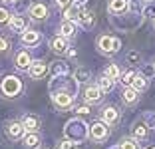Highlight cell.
Instances as JSON below:
<instances>
[{
	"instance_id": "cell-35",
	"label": "cell",
	"mask_w": 155,
	"mask_h": 149,
	"mask_svg": "<svg viewBox=\"0 0 155 149\" xmlns=\"http://www.w3.org/2000/svg\"><path fill=\"white\" fill-rule=\"evenodd\" d=\"M153 24H155V18H153Z\"/></svg>"
},
{
	"instance_id": "cell-24",
	"label": "cell",
	"mask_w": 155,
	"mask_h": 149,
	"mask_svg": "<svg viewBox=\"0 0 155 149\" xmlns=\"http://www.w3.org/2000/svg\"><path fill=\"white\" fill-rule=\"evenodd\" d=\"M105 76H110L111 80H115V78H119V68L115 66V64H110V66L105 68Z\"/></svg>"
},
{
	"instance_id": "cell-12",
	"label": "cell",
	"mask_w": 155,
	"mask_h": 149,
	"mask_svg": "<svg viewBox=\"0 0 155 149\" xmlns=\"http://www.w3.org/2000/svg\"><path fill=\"white\" fill-rule=\"evenodd\" d=\"M129 8V0H111L110 2V12L119 14V12H125Z\"/></svg>"
},
{
	"instance_id": "cell-16",
	"label": "cell",
	"mask_w": 155,
	"mask_h": 149,
	"mask_svg": "<svg viewBox=\"0 0 155 149\" xmlns=\"http://www.w3.org/2000/svg\"><path fill=\"white\" fill-rule=\"evenodd\" d=\"M66 48H68V42H66V36H58L52 40V50L54 52H66Z\"/></svg>"
},
{
	"instance_id": "cell-9",
	"label": "cell",
	"mask_w": 155,
	"mask_h": 149,
	"mask_svg": "<svg viewBox=\"0 0 155 149\" xmlns=\"http://www.w3.org/2000/svg\"><path fill=\"white\" fill-rule=\"evenodd\" d=\"M101 119H104L107 125H111V123L117 121V109L111 108V105H107V108L101 109Z\"/></svg>"
},
{
	"instance_id": "cell-2",
	"label": "cell",
	"mask_w": 155,
	"mask_h": 149,
	"mask_svg": "<svg viewBox=\"0 0 155 149\" xmlns=\"http://www.w3.org/2000/svg\"><path fill=\"white\" fill-rule=\"evenodd\" d=\"M97 48H100L101 52H105V54H115V52L121 48V42H119L117 38L101 36L100 40H97Z\"/></svg>"
},
{
	"instance_id": "cell-15",
	"label": "cell",
	"mask_w": 155,
	"mask_h": 149,
	"mask_svg": "<svg viewBox=\"0 0 155 149\" xmlns=\"http://www.w3.org/2000/svg\"><path fill=\"white\" fill-rule=\"evenodd\" d=\"M137 94L139 91L137 90H133V88H127V90H123V94H121V99H123V104H135L137 101Z\"/></svg>"
},
{
	"instance_id": "cell-32",
	"label": "cell",
	"mask_w": 155,
	"mask_h": 149,
	"mask_svg": "<svg viewBox=\"0 0 155 149\" xmlns=\"http://www.w3.org/2000/svg\"><path fill=\"white\" fill-rule=\"evenodd\" d=\"M78 113H82V115H86V113H90V108L87 105H80V108H76Z\"/></svg>"
},
{
	"instance_id": "cell-11",
	"label": "cell",
	"mask_w": 155,
	"mask_h": 149,
	"mask_svg": "<svg viewBox=\"0 0 155 149\" xmlns=\"http://www.w3.org/2000/svg\"><path fill=\"white\" fill-rule=\"evenodd\" d=\"M24 123H18V121H12L8 123V135L12 137V139H18V137L24 135Z\"/></svg>"
},
{
	"instance_id": "cell-10",
	"label": "cell",
	"mask_w": 155,
	"mask_h": 149,
	"mask_svg": "<svg viewBox=\"0 0 155 149\" xmlns=\"http://www.w3.org/2000/svg\"><path fill=\"white\" fill-rule=\"evenodd\" d=\"M14 64H16V68H18V70H28V68H30V64H32V62H30V54H28V52H18Z\"/></svg>"
},
{
	"instance_id": "cell-3",
	"label": "cell",
	"mask_w": 155,
	"mask_h": 149,
	"mask_svg": "<svg viewBox=\"0 0 155 149\" xmlns=\"http://www.w3.org/2000/svg\"><path fill=\"white\" fill-rule=\"evenodd\" d=\"M90 135L94 137V139H105V137L110 135V127H107V123L105 121H97L94 123V125L90 127Z\"/></svg>"
},
{
	"instance_id": "cell-27",
	"label": "cell",
	"mask_w": 155,
	"mask_h": 149,
	"mask_svg": "<svg viewBox=\"0 0 155 149\" xmlns=\"http://www.w3.org/2000/svg\"><path fill=\"white\" fill-rule=\"evenodd\" d=\"M133 78H135V72H127V74H123V76H121V84H123V86H129V84L133 81Z\"/></svg>"
},
{
	"instance_id": "cell-28",
	"label": "cell",
	"mask_w": 155,
	"mask_h": 149,
	"mask_svg": "<svg viewBox=\"0 0 155 149\" xmlns=\"http://www.w3.org/2000/svg\"><path fill=\"white\" fill-rule=\"evenodd\" d=\"M8 18H10V14H8V10H4V8H0V24H4V22H8Z\"/></svg>"
},
{
	"instance_id": "cell-36",
	"label": "cell",
	"mask_w": 155,
	"mask_h": 149,
	"mask_svg": "<svg viewBox=\"0 0 155 149\" xmlns=\"http://www.w3.org/2000/svg\"><path fill=\"white\" fill-rule=\"evenodd\" d=\"M153 70H155V66H153Z\"/></svg>"
},
{
	"instance_id": "cell-18",
	"label": "cell",
	"mask_w": 155,
	"mask_h": 149,
	"mask_svg": "<svg viewBox=\"0 0 155 149\" xmlns=\"http://www.w3.org/2000/svg\"><path fill=\"white\" fill-rule=\"evenodd\" d=\"M131 88L137 90V91H143L147 88V80L143 76H139V74H135V78H133V81H131Z\"/></svg>"
},
{
	"instance_id": "cell-25",
	"label": "cell",
	"mask_w": 155,
	"mask_h": 149,
	"mask_svg": "<svg viewBox=\"0 0 155 149\" xmlns=\"http://www.w3.org/2000/svg\"><path fill=\"white\" fill-rule=\"evenodd\" d=\"M74 76H76V80H78V81H86V80H90V72H87L86 68H78Z\"/></svg>"
},
{
	"instance_id": "cell-17",
	"label": "cell",
	"mask_w": 155,
	"mask_h": 149,
	"mask_svg": "<svg viewBox=\"0 0 155 149\" xmlns=\"http://www.w3.org/2000/svg\"><path fill=\"white\" fill-rule=\"evenodd\" d=\"M97 86H100V90L104 91V94H107V91L114 90V80H111L110 76H101L100 81H97Z\"/></svg>"
},
{
	"instance_id": "cell-13",
	"label": "cell",
	"mask_w": 155,
	"mask_h": 149,
	"mask_svg": "<svg viewBox=\"0 0 155 149\" xmlns=\"http://www.w3.org/2000/svg\"><path fill=\"white\" fill-rule=\"evenodd\" d=\"M22 123H24V129L26 131H36L38 127H40V119H38L36 115H26Z\"/></svg>"
},
{
	"instance_id": "cell-34",
	"label": "cell",
	"mask_w": 155,
	"mask_h": 149,
	"mask_svg": "<svg viewBox=\"0 0 155 149\" xmlns=\"http://www.w3.org/2000/svg\"><path fill=\"white\" fill-rule=\"evenodd\" d=\"M78 2H80V4H84V2H86V0H78Z\"/></svg>"
},
{
	"instance_id": "cell-4",
	"label": "cell",
	"mask_w": 155,
	"mask_h": 149,
	"mask_svg": "<svg viewBox=\"0 0 155 149\" xmlns=\"http://www.w3.org/2000/svg\"><path fill=\"white\" fill-rule=\"evenodd\" d=\"M104 95V91L100 90V86H87L86 91H84V99H86V104H97Z\"/></svg>"
},
{
	"instance_id": "cell-1",
	"label": "cell",
	"mask_w": 155,
	"mask_h": 149,
	"mask_svg": "<svg viewBox=\"0 0 155 149\" xmlns=\"http://www.w3.org/2000/svg\"><path fill=\"white\" fill-rule=\"evenodd\" d=\"M2 94L8 95V98H14V95H18L20 91H22V81H20V78L16 76H6L4 80H2Z\"/></svg>"
},
{
	"instance_id": "cell-14",
	"label": "cell",
	"mask_w": 155,
	"mask_h": 149,
	"mask_svg": "<svg viewBox=\"0 0 155 149\" xmlns=\"http://www.w3.org/2000/svg\"><path fill=\"white\" fill-rule=\"evenodd\" d=\"M60 32H62V36L72 38L74 34H76V24H74L72 20H66V22H62V26H60Z\"/></svg>"
},
{
	"instance_id": "cell-30",
	"label": "cell",
	"mask_w": 155,
	"mask_h": 149,
	"mask_svg": "<svg viewBox=\"0 0 155 149\" xmlns=\"http://www.w3.org/2000/svg\"><path fill=\"white\" fill-rule=\"evenodd\" d=\"M56 4H58L60 8H64V10H66L70 4H72V0H56Z\"/></svg>"
},
{
	"instance_id": "cell-20",
	"label": "cell",
	"mask_w": 155,
	"mask_h": 149,
	"mask_svg": "<svg viewBox=\"0 0 155 149\" xmlns=\"http://www.w3.org/2000/svg\"><path fill=\"white\" fill-rule=\"evenodd\" d=\"M80 12H82V10L78 8V6H72V4H70L68 8H66V20H72V22H76V20L80 18Z\"/></svg>"
},
{
	"instance_id": "cell-7",
	"label": "cell",
	"mask_w": 155,
	"mask_h": 149,
	"mask_svg": "<svg viewBox=\"0 0 155 149\" xmlns=\"http://www.w3.org/2000/svg\"><path fill=\"white\" fill-rule=\"evenodd\" d=\"M46 70H48V66H46L44 62H34V64H30V68H28V72H30V76L32 78H42V76H46Z\"/></svg>"
},
{
	"instance_id": "cell-33",
	"label": "cell",
	"mask_w": 155,
	"mask_h": 149,
	"mask_svg": "<svg viewBox=\"0 0 155 149\" xmlns=\"http://www.w3.org/2000/svg\"><path fill=\"white\" fill-rule=\"evenodd\" d=\"M6 48H8V42L4 38H0V52H6Z\"/></svg>"
},
{
	"instance_id": "cell-5",
	"label": "cell",
	"mask_w": 155,
	"mask_h": 149,
	"mask_svg": "<svg viewBox=\"0 0 155 149\" xmlns=\"http://www.w3.org/2000/svg\"><path fill=\"white\" fill-rule=\"evenodd\" d=\"M52 99H54L56 108H60V109H66V108L72 105V95H70L68 91H56V94L52 95Z\"/></svg>"
},
{
	"instance_id": "cell-22",
	"label": "cell",
	"mask_w": 155,
	"mask_h": 149,
	"mask_svg": "<svg viewBox=\"0 0 155 149\" xmlns=\"http://www.w3.org/2000/svg\"><path fill=\"white\" fill-rule=\"evenodd\" d=\"M38 143H40V137H38L34 131H30V135L24 137V145H26V147H36Z\"/></svg>"
},
{
	"instance_id": "cell-19",
	"label": "cell",
	"mask_w": 155,
	"mask_h": 149,
	"mask_svg": "<svg viewBox=\"0 0 155 149\" xmlns=\"http://www.w3.org/2000/svg\"><path fill=\"white\" fill-rule=\"evenodd\" d=\"M8 26L12 28V30H24V18L22 16H10L8 18Z\"/></svg>"
},
{
	"instance_id": "cell-31",
	"label": "cell",
	"mask_w": 155,
	"mask_h": 149,
	"mask_svg": "<svg viewBox=\"0 0 155 149\" xmlns=\"http://www.w3.org/2000/svg\"><path fill=\"white\" fill-rule=\"evenodd\" d=\"M60 149H74V141H62Z\"/></svg>"
},
{
	"instance_id": "cell-26",
	"label": "cell",
	"mask_w": 155,
	"mask_h": 149,
	"mask_svg": "<svg viewBox=\"0 0 155 149\" xmlns=\"http://www.w3.org/2000/svg\"><path fill=\"white\" fill-rule=\"evenodd\" d=\"M119 149H137V143L133 139H123L121 145H119Z\"/></svg>"
},
{
	"instance_id": "cell-29",
	"label": "cell",
	"mask_w": 155,
	"mask_h": 149,
	"mask_svg": "<svg viewBox=\"0 0 155 149\" xmlns=\"http://www.w3.org/2000/svg\"><path fill=\"white\" fill-rule=\"evenodd\" d=\"M127 60L131 64H137V62H139V54H137V52H129V54H127Z\"/></svg>"
},
{
	"instance_id": "cell-21",
	"label": "cell",
	"mask_w": 155,
	"mask_h": 149,
	"mask_svg": "<svg viewBox=\"0 0 155 149\" xmlns=\"http://www.w3.org/2000/svg\"><path fill=\"white\" fill-rule=\"evenodd\" d=\"M133 135H135V139H143V137H147V125H145V123H137L135 129H133Z\"/></svg>"
},
{
	"instance_id": "cell-8",
	"label": "cell",
	"mask_w": 155,
	"mask_h": 149,
	"mask_svg": "<svg viewBox=\"0 0 155 149\" xmlns=\"http://www.w3.org/2000/svg\"><path fill=\"white\" fill-rule=\"evenodd\" d=\"M22 42L26 46H36L40 42V32L36 30H24L22 32Z\"/></svg>"
},
{
	"instance_id": "cell-37",
	"label": "cell",
	"mask_w": 155,
	"mask_h": 149,
	"mask_svg": "<svg viewBox=\"0 0 155 149\" xmlns=\"http://www.w3.org/2000/svg\"><path fill=\"white\" fill-rule=\"evenodd\" d=\"M8 2H10V0H8Z\"/></svg>"
},
{
	"instance_id": "cell-23",
	"label": "cell",
	"mask_w": 155,
	"mask_h": 149,
	"mask_svg": "<svg viewBox=\"0 0 155 149\" xmlns=\"http://www.w3.org/2000/svg\"><path fill=\"white\" fill-rule=\"evenodd\" d=\"M78 20H80V22L87 28V26H91V24H94V14H91V12H80V18H78Z\"/></svg>"
},
{
	"instance_id": "cell-6",
	"label": "cell",
	"mask_w": 155,
	"mask_h": 149,
	"mask_svg": "<svg viewBox=\"0 0 155 149\" xmlns=\"http://www.w3.org/2000/svg\"><path fill=\"white\" fill-rule=\"evenodd\" d=\"M30 18H34V20H44V18H48V8H46L44 4H32L30 6Z\"/></svg>"
}]
</instances>
